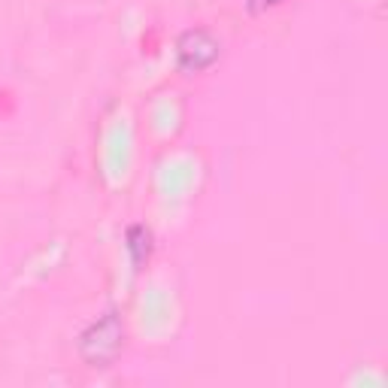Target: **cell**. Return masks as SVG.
I'll use <instances>...</instances> for the list:
<instances>
[{
    "mask_svg": "<svg viewBox=\"0 0 388 388\" xmlns=\"http://www.w3.org/2000/svg\"><path fill=\"white\" fill-rule=\"evenodd\" d=\"M219 55H221V43L203 28L185 31V34H179V40H176V64H179V70H185V73L210 70L212 64L219 61Z\"/></svg>",
    "mask_w": 388,
    "mask_h": 388,
    "instance_id": "2",
    "label": "cell"
},
{
    "mask_svg": "<svg viewBox=\"0 0 388 388\" xmlns=\"http://www.w3.org/2000/svg\"><path fill=\"white\" fill-rule=\"evenodd\" d=\"M149 249H152V234H149L143 225L128 228V252H130V261L143 264L149 258Z\"/></svg>",
    "mask_w": 388,
    "mask_h": 388,
    "instance_id": "3",
    "label": "cell"
},
{
    "mask_svg": "<svg viewBox=\"0 0 388 388\" xmlns=\"http://www.w3.org/2000/svg\"><path fill=\"white\" fill-rule=\"evenodd\" d=\"M82 358L92 367H106L121 349V321L115 312H106L101 321H94L85 334H82Z\"/></svg>",
    "mask_w": 388,
    "mask_h": 388,
    "instance_id": "1",
    "label": "cell"
},
{
    "mask_svg": "<svg viewBox=\"0 0 388 388\" xmlns=\"http://www.w3.org/2000/svg\"><path fill=\"white\" fill-rule=\"evenodd\" d=\"M276 3H282V0H249V12H264Z\"/></svg>",
    "mask_w": 388,
    "mask_h": 388,
    "instance_id": "4",
    "label": "cell"
}]
</instances>
